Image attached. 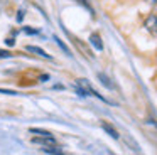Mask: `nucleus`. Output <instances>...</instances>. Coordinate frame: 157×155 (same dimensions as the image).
Wrapping results in <instances>:
<instances>
[{"label":"nucleus","instance_id":"f257e3e1","mask_svg":"<svg viewBox=\"0 0 157 155\" xmlns=\"http://www.w3.org/2000/svg\"><path fill=\"white\" fill-rule=\"evenodd\" d=\"M75 89H76V93L79 94V96H95V98H98V100H101V101H105V103H108V100L106 98H103L101 94L98 93V91L95 89V88L90 84V81L88 79H76V86H75Z\"/></svg>","mask_w":157,"mask_h":155},{"label":"nucleus","instance_id":"f03ea898","mask_svg":"<svg viewBox=\"0 0 157 155\" xmlns=\"http://www.w3.org/2000/svg\"><path fill=\"white\" fill-rule=\"evenodd\" d=\"M144 29L150 34V36L157 37V13H150L144 20Z\"/></svg>","mask_w":157,"mask_h":155},{"label":"nucleus","instance_id":"7ed1b4c3","mask_svg":"<svg viewBox=\"0 0 157 155\" xmlns=\"http://www.w3.org/2000/svg\"><path fill=\"white\" fill-rule=\"evenodd\" d=\"M32 143H37V145H42V147H52L56 145V138L52 137H34L32 138Z\"/></svg>","mask_w":157,"mask_h":155},{"label":"nucleus","instance_id":"20e7f679","mask_svg":"<svg viewBox=\"0 0 157 155\" xmlns=\"http://www.w3.org/2000/svg\"><path fill=\"white\" fill-rule=\"evenodd\" d=\"M90 44H91L96 51H103V42H101V37H100L98 32H93L91 36H90Z\"/></svg>","mask_w":157,"mask_h":155},{"label":"nucleus","instance_id":"39448f33","mask_svg":"<svg viewBox=\"0 0 157 155\" xmlns=\"http://www.w3.org/2000/svg\"><path fill=\"white\" fill-rule=\"evenodd\" d=\"M101 128H103V130H105L112 138H115V140H118V138H120L118 131H117V128L113 127V125H110V123H106V121H103V123H101Z\"/></svg>","mask_w":157,"mask_h":155},{"label":"nucleus","instance_id":"423d86ee","mask_svg":"<svg viewBox=\"0 0 157 155\" xmlns=\"http://www.w3.org/2000/svg\"><path fill=\"white\" fill-rule=\"evenodd\" d=\"M25 49H27L29 52H34V54H37V56L44 57V59H51V56H49L44 49H41V47H37V46H27Z\"/></svg>","mask_w":157,"mask_h":155},{"label":"nucleus","instance_id":"0eeeda50","mask_svg":"<svg viewBox=\"0 0 157 155\" xmlns=\"http://www.w3.org/2000/svg\"><path fill=\"white\" fill-rule=\"evenodd\" d=\"M42 150H44L46 153H49V155H66V152L63 150L61 147H58V145H52V147H42Z\"/></svg>","mask_w":157,"mask_h":155},{"label":"nucleus","instance_id":"6e6552de","mask_svg":"<svg viewBox=\"0 0 157 155\" xmlns=\"http://www.w3.org/2000/svg\"><path fill=\"white\" fill-rule=\"evenodd\" d=\"M31 133H36V135H39V137H51V131H48V130H42V128H31Z\"/></svg>","mask_w":157,"mask_h":155},{"label":"nucleus","instance_id":"1a4fd4ad","mask_svg":"<svg viewBox=\"0 0 157 155\" xmlns=\"http://www.w3.org/2000/svg\"><path fill=\"white\" fill-rule=\"evenodd\" d=\"M98 79L101 81V84H103V86L110 88V89H112V88H113V84L110 83V79H108V78H106V76H105V74H103V73H98Z\"/></svg>","mask_w":157,"mask_h":155},{"label":"nucleus","instance_id":"9d476101","mask_svg":"<svg viewBox=\"0 0 157 155\" xmlns=\"http://www.w3.org/2000/svg\"><path fill=\"white\" fill-rule=\"evenodd\" d=\"M54 40H56V42H58V46H59V47H61V49H63V51H64V52H66V54H71V51H69V49H68V46H66V44H63V40H61V39H59V37H58V36H54Z\"/></svg>","mask_w":157,"mask_h":155},{"label":"nucleus","instance_id":"9b49d317","mask_svg":"<svg viewBox=\"0 0 157 155\" xmlns=\"http://www.w3.org/2000/svg\"><path fill=\"white\" fill-rule=\"evenodd\" d=\"M14 54L10 52V51H4V49H0V59H4V57H12Z\"/></svg>","mask_w":157,"mask_h":155},{"label":"nucleus","instance_id":"f8f14e48","mask_svg":"<svg viewBox=\"0 0 157 155\" xmlns=\"http://www.w3.org/2000/svg\"><path fill=\"white\" fill-rule=\"evenodd\" d=\"M22 30H24V32H27V34H39L37 29H31V27H27V25H25Z\"/></svg>","mask_w":157,"mask_h":155},{"label":"nucleus","instance_id":"ddd939ff","mask_svg":"<svg viewBox=\"0 0 157 155\" xmlns=\"http://www.w3.org/2000/svg\"><path fill=\"white\" fill-rule=\"evenodd\" d=\"M76 2H78V3H81L83 7H86V9H90V10H91V7H90L88 0H76Z\"/></svg>","mask_w":157,"mask_h":155},{"label":"nucleus","instance_id":"4468645a","mask_svg":"<svg viewBox=\"0 0 157 155\" xmlns=\"http://www.w3.org/2000/svg\"><path fill=\"white\" fill-rule=\"evenodd\" d=\"M147 2H149V3H150V5H152V7H154V9H155V10H157V0H147Z\"/></svg>","mask_w":157,"mask_h":155},{"label":"nucleus","instance_id":"2eb2a0df","mask_svg":"<svg viewBox=\"0 0 157 155\" xmlns=\"http://www.w3.org/2000/svg\"><path fill=\"white\" fill-rule=\"evenodd\" d=\"M5 42H7V46H14V44H15V40H14V39H7Z\"/></svg>","mask_w":157,"mask_h":155},{"label":"nucleus","instance_id":"dca6fc26","mask_svg":"<svg viewBox=\"0 0 157 155\" xmlns=\"http://www.w3.org/2000/svg\"><path fill=\"white\" fill-rule=\"evenodd\" d=\"M39 79H41V81H48V79H49V76H48V74H42V76L39 78Z\"/></svg>","mask_w":157,"mask_h":155}]
</instances>
